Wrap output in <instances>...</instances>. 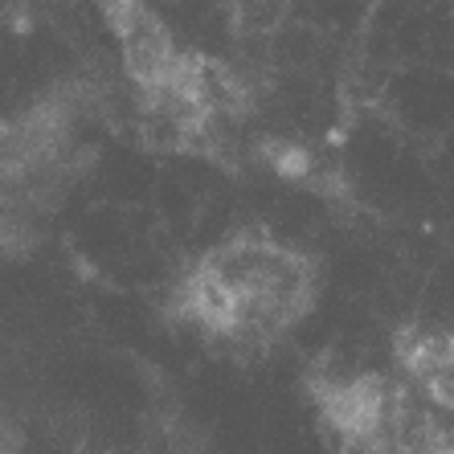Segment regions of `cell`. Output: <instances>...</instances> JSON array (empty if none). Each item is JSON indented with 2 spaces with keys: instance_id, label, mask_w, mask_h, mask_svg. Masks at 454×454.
Listing matches in <instances>:
<instances>
[{
  "instance_id": "obj_2",
  "label": "cell",
  "mask_w": 454,
  "mask_h": 454,
  "mask_svg": "<svg viewBox=\"0 0 454 454\" xmlns=\"http://www.w3.org/2000/svg\"><path fill=\"white\" fill-rule=\"evenodd\" d=\"M316 402L340 454H454L446 426L410 380L328 372L316 380Z\"/></svg>"
},
{
  "instance_id": "obj_1",
  "label": "cell",
  "mask_w": 454,
  "mask_h": 454,
  "mask_svg": "<svg viewBox=\"0 0 454 454\" xmlns=\"http://www.w3.org/2000/svg\"><path fill=\"white\" fill-rule=\"evenodd\" d=\"M316 303V266L275 233L242 230L201 254L176 291V316L209 340L262 348L295 328Z\"/></svg>"
}]
</instances>
